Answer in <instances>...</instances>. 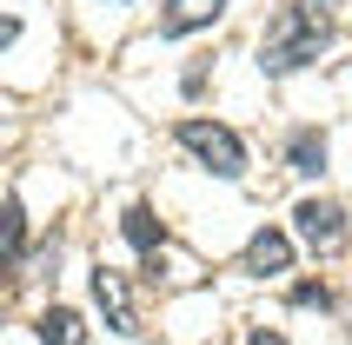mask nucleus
Listing matches in <instances>:
<instances>
[{"label":"nucleus","mask_w":352,"mask_h":345,"mask_svg":"<svg viewBox=\"0 0 352 345\" xmlns=\"http://www.w3.org/2000/svg\"><path fill=\"white\" fill-rule=\"evenodd\" d=\"M94 306L107 312V326H113V332H140L133 292H126V279H120L113 266H100V272H94Z\"/></svg>","instance_id":"nucleus-4"},{"label":"nucleus","mask_w":352,"mask_h":345,"mask_svg":"<svg viewBox=\"0 0 352 345\" xmlns=\"http://www.w3.org/2000/svg\"><path fill=\"white\" fill-rule=\"evenodd\" d=\"M313 7H333V0H313Z\"/></svg>","instance_id":"nucleus-13"},{"label":"nucleus","mask_w":352,"mask_h":345,"mask_svg":"<svg viewBox=\"0 0 352 345\" xmlns=\"http://www.w3.org/2000/svg\"><path fill=\"white\" fill-rule=\"evenodd\" d=\"M20 252H27V206L7 199V259H14V266H20Z\"/></svg>","instance_id":"nucleus-10"},{"label":"nucleus","mask_w":352,"mask_h":345,"mask_svg":"<svg viewBox=\"0 0 352 345\" xmlns=\"http://www.w3.org/2000/svg\"><path fill=\"white\" fill-rule=\"evenodd\" d=\"M246 272H259V279H273V272H293V239L279 226H259L253 239H246Z\"/></svg>","instance_id":"nucleus-5"},{"label":"nucleus","mask_w":352,"mask_h":345,"mask_svg":"<svg viewBox=\"0 0 352 345\" xmlns=\"http://www.w3.org/2000/svg\"><path fill=\"white\" fill-rule=\"evenodd\" d=\"M293 232L313 252H339L346 246V206H339V199H299L293 206Z\"/></svg>","instance_id":"nucleus-3"},{"label":"nucleus","mask_w":352,"mask_h":345,"mask_svg":"<svg viewBox=\"0 0 352 345\" xmlns=\"http://www.w3.org/2000/svg\"><path fill=\"white\" fill-rule=\"evenodd\" d=\"M293 306H319V312H326V306H333V292L306 279V286H293Z\"/></svg>","instance_id":"nucleus-11"},{"label":"nucleus","mask_w":352,"mask_h":345,"mask_svg":"<svg viewBox=\"0 0 352 345\" xmlns=\"http://www.w3.org/2000/svg\"><path fill=\"white\" fill-rule=\"evenodd\" d=\"M246 345H286V332H273V326H259V332H253V339H246Z\"/></svg>","instance_id":"nucleus-12"},{"label":"nucleus","mask_w":352,"mask_h":345,"mask_svg":"<svg viewBox=\"0 0 352 345\" xmlns=\"http://www.w3.org/2000/svg\"><path fill=\"white\" fill-rule=\"evenodd\" d=\"M126 239H133V246L146 252V259H153V252L166 246V226L153 219V206H126Z\"/></svg>","instance_id":"nucleus-9"},{"label":"nucleus","mask_w":352,"mask_h":345,"mask_svg":"<svg viewBox=\"0 0 352 345\" xmlns=\"http://www.w3.org/2000/svg\"><path fill=\"white\" fill-rule=\"evenodd\" d=\"M40 345H87V319H80L74 306L40 312Z\"/></svg>","instance_id":"nucleus-8"},{"label":"nucleus","mask_w":352,"mask_h":345,"mask_svg":"<svg viewBox=\"0 0 352 345\" xmlns=\"http://www.w3.org/2000/svg\"><path fill=\"white\" fill-rule=\"evenodd\" d=\"M326 47H333V14L313 7V0H293V7L273 14V27L259 40V67H266V74H299V67H313Z\"/></svg>","instance_id":"nucleus-1"},{"label":"nucleus","mask_w":352,"mask_h":345,"mask_svg":"<svg viewBox=\"0 0 352 345\" xmlns=\"http://www.w3.org/2000/svg\"><path fill=\"white\" fill-rule=\"evenodd\" d=\"M226 14V0H166V14H160V34L179 40V34H199V27H213Z\"/></svg>","instance_id":"nucleus-6"},{"label":"nucleus","mask_w":352,"mask_h":345,"mask_svg":"<svg viewBox=\"0 0 352 345\" xmlns=\"http://www.w3.org/2000/svg\"><path fill=\"white\" fill-rule=\"evenodd\" d=\"M286 159H293V172L319 179V172H326V133H319V126H299V133L286 140Z\"/></svg>","instance_id":"nucleus-7"},{"label":"nucleus","mask_w":352,"mask_h":345,"mask_svg":"<svg viewBox=\"0 0 352 345\" xmlns=\"http://www.w3.org/2000/svg\"><path fill=\"white\" fill-rule=\"evenodd\" d=\"M179 146L199 159L206 172H219V179H239L246 172V140L233 133V126H219V120H179Z\"/></svg>","instance_id":"nucleus-2"}]
</instances>
